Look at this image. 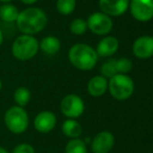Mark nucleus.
Segmentation results:
<instances>
[{"mask_svg":"<svg viewBox=\"0 0 153 153\" xmlns=\"http://www.w3.org/2000/svg\"><path fill=\"white\" fill-rule=\"evenodd\" d=\"M48 18L46 13L39 7H27L19 13L16 25L22 34L34 36L46 27Z\"/></svg>","mask_w":153,"mask_h":153,"instance_id":"1","label":"nucleus"},{"mask_svg":"<svg viewBox=\"0 0 153 153\" xmlns=\"http://www.w3.org/2000/svg\"><path fill=\"white\" fill-rule=\"evenodd\" d=\"M68 59L73 67L81 71H90L96 66L98 55L93 47L78 43L73 45L68 52Z\"/></svg>","mask_w":153,"mask_h":153,"instance_id":"2","label":"nucleus"},{"mask_svg":"<svg viewBox=\"0 0 153 153\" xmlns=\"http://www.w3.org/2000/svg\"><path fill=\"white\" fill-rule=\"evenodd\" d=\"M6 129L14 134H22L28 129L29 115L25 108L17 105L8 107L3 116Z\"/></svg>","mask_w":153,"mask_h":153,"instance_id":"3","label":"nucleus"},{"mask_svg":"<svg viewBox=\"0 0 153 153\" xmlns=\"http://www.w3.org/2000/svg\"><path fill=\"white\" fill-rule=\"evenodd\" d=\"M39 51V41L34 36L21 34L13 42L12 54L16 59L26 62L33 59Z\"/></svg>","mask_w":153,"mask_h":153,"instance_id":"4","label":"nucleus"},{"mask_svg":"<svg viewBox=\"0 0 153 153\" xmlns=\"http://www.w3.org/2000/svg\"><path fill=\"white\" fill-rule=\"evenodd\" d=\"M109 94L119 101L129 99L134 92V82L132 78L126 74H116L108 81Z\"/></svg>","mask_w":153,"mask_h":153,"instance_id":"5","label":"nucleus"},{"mask_svg":"<svg viewBox=\"0 0 153 153\" xmlns=\"http://www.w3.org/2000/svg\"><path fill=\"white\" fill-rule=\"evenodd\" d=\"M59 109L67 119L76 120L85 113V105L80 96L76 94H68L59 102Z\"/></svg>","mask_w":153,"mask_h":153,"instance_id":"6","label":"nucleus"},{"mask_svg":"<svg viewBox=\"0 0 153 153\" xmlns=\"http://www.w3.org/2000/svg\"><path fill=\"white\" fill-rule=\"evenodd\" d=\"M88 28L97 36H105L113 29V21L111 17L103 13H93L87 21Z\"/></svg>","mask_w":153,"mask_h":153,"instance_id":"7","label":"nucleus"},{"mask_svg":"<svg viewBox=\"0 0 153 153\" xmlns=\"http://www.w3.org/2000/svg\"><path fill=\"white\" fill-rule=\"evenodd\" d=\"M130 13L137 21L146 22L153 18V0H131Z\"/></svg>","mask_w":153,"mask_h":153,"instance_id":"8","label":"nucleus"},{"mask_svg":"<svg viewBox=\"0 0 153 153\" xmlns=\"http://www.w3.org/2000/svg\"><path fill=\"white\" fill-rule=\"evenodd\" d=\"M115 145V137L111 131L103 130L98 132L91 141L93 153H109Z\"/></svg>","mask_w":153,"mask_h":153,"instance_id":"9","label":"nucleus"},{"mask_svg":"<svg viewBox=\"0 0 153 153\" xmlns=\"http://www.w3.org/2000/svg\"><path fill=\"white\" fill-rule=\"evenodd\" d=\"M57 118L51 111H42L34 117L33 127L40 133H49L56 127Z\"/></svg>","mask_w":153,"mask_h":153,"instance_id":"10","label":"nucleus"},{"mask_svg":"<svg viewBox=\"0 0 153 153\" xmlns=\"http://www.w3.org/2000/svg\"><path fill=\"white\" fill-rule=\"evenodd\" d=\"M99 7L108 17H119L129 7V0H99Z\"/></svg>","mask_w":153,"mask_h":153,"instance_id":"11","label":"nucleus"},{"mask_svg":"<svg viewBox=\"0 0 153 153\" xmlns=\"http://www.w3.org/2000/svg\"><path fill=\"white\" fill-rule=\"evenodd\" d=\"M132 52L137 59H145L153 56V38L149 36H143L134 41L132 46Z\"/></svg>","mask_w":153,"mask_h":153,"instance_id":"12","label":"nucleus"},{"mask_svg":"<svg viewBox=\"0 0 153 153\" xmlns=\"http://www.w3.org/2000/svg\"><path fill=\"white\" fill-rule=\"evenodd\" d=\"M119 48V41L115 36H105L97 45V55L98 56H111L117 52Z\"/></svg>","mask_w":153,"mask_h":153,"instance_id":"13","label":"nucleus"},{"mask_svg":"<svg viewBox=\"0 0 153 153\" xmlns=\"http://www.w3.org/2000/svg\"><path fill=\"white\" fill-rule=\"evenodd\" d=\"M107 89H108V81L101 75L92 77L87 85L88 93L92 97H96V98L103 96L106 93Z\"/></svg>","mask_w":153,"mask_h":153,"instance_id":"14","label":"nucleus"},{"mask_svg":"<svg viewBox=\"0 0 153 153\" xmlns=\"http://www.w3.org/2000/svg\"><path fill=\"white\" fill-rule=\"evenodd\" d=\"M61 49V41L54 36H47L39 42V50L46 55H54Z\"/></svg>","mask_w":153,"mask_h":153,"instance_id":"15","label":"nucleus"},{"mask_svg":"<svg viewBox=\"0 0 153 153\" xmlns=\"http://www.w3.org/2000/svg\"><path fill=\"white\" fill-rule=\"evenodd\" d=\"M61 128L65 137H69L70 140L80 139V135L82 134L81 124L74 119H66L62 122Z\"/></svg>","mask_w":153,"mask_h":153,"instance_id":"16","label":"nucleus"},{"mask_svg":"<svg viewBox=\"0 0 153 153\" xmlns=\"http://www.w3.org/2000/svg\"><path fill=\"white\" fill-rule=\"evenodd\" d=\"M19 10L12 3H4L0 6V20L4 23H16L19 16Z\"/></svg>","mask_w":153,"mask_h":153,"instance_id":"17","label":"nucleus"},{"mask_svg":"<svg viewBox=\"0 0 153 153\" xmlns=\"http://www.w3.org/2000/svg\"><path fill=\"white\" fill-rule=\"evenodd\" d=\"M13 98H14V101H15V103H16L15 105L24 108V107L27 106V105L29 104V102H30L31 93L26 87H19L15 90Z\"/></svg>","mask_w":153,"mask_h":153,"instance_id":"18","label":"nucleus"},{"mask_svg":"<svg viewBox=\"0 0 153 153\" xmlns=\"http://www.w3.org/2000/svg\"><path fill=\"white\" fill-rule=\"evenodd\" d=\"M65 153H88V146L81 139L70 140L65 146Z\"/></svg>","mask_w":153,"mask_h":153,"instance_id":"19","label":"nucleus"},{"mask_svg":"<svg viewBox=\"0 0 153 153\" xmlns=\"http://www.w3.org/2000/svg\"><path fill=\"white\" fill-rule=\"evenodd\" d=\"M56 10L62 16H68L74 12L76 0H56Z\"/></svg>","mask_w":153,"mask_h":153,"instance_id":"20","label":"nucleus"},{"mask_svg":"<svg viewBox=\"0 0 153 153\" xmlns=\"http://www.w3.org/2000/svg\"><path fill=\"white\" fill-rule=\"evenodd\" d=\"M100 72L101 76H103L104 78H111L116 74H118L116 69V59H108L107 62H105L101 66Z\"/></svg>","mask_w":153,"mask_h":153,"instance_id":"21","label":"nucleus"},{"mask_svg":"<svg viewBox=\"0 0 153 153\" xmlns=\"http://www.w3.org/2000/svg\"><path fill=\"white\" fill-rule=\"evenodd\" d=\"M88 29L87 21L83 19L77 18L74 19L72 22L70 23V31L75 36H81Z\"/></svg>","mask_w":153,"mask_h":153,"instance_id":"22","label":"nucleus"},{"mask_svg":"<svg viewBox=\"0 0 153 153\" xmlns=\"http://www.w3.org/2000/svg\"><path fill=\"white\" fill-rule=\"evenodd\" d=\"M116 69L118 74H126L132 69V62L126 57L116 59Z\"/></svg>","mask_w":153,"mask_h":153,"instance_id":"23","label":"nucleus"},{"mask_svg":"<svg viewBox=\"0 0 153 153\" xmlns=\"http://www.w3.org/2000/svg\"><path fill=\"white\" fill-rule=\"evenodd\" d=\"M10 153H36V149L29 143H20L15 146Z\"/></svg>","mask_w":153,"mask_h":153,"instance_id":"24","label":"nucleus"},{"mask_svg":"<svg viewBox=\"0 0 153 153\" xmlns=\"http://www.w3.org/2000/svg\"><path fill=\"white\" fill-rule=\"evenodd\" d=\"M22 3L27 4V5H31V4H34L36 2H38L39 0H20Z\"/></svg>","mask_w":153,"mask_h":153,"instance_id":"25","label":"nucleus"},{"mask_svg":"<svg viewBox=\"0 0 153 153\" xmlns=\"http://www.w3.org/2000/svg\"><path fill=\"white\" fill-rule=\"evenodd\" d=\"M3 32H2V30H1V28H0V46L2 45V43H3Z\"/></svg>","mask_w":153,"mask_h":153,"instance_id":"26","label":"nucleus"},{"mask_svg":"<svg viewBox=\"0 0 153 153\" xmlns=\"http://www.w3.org/2000/svg\"><path fill=\"white\" fill-rule=\"evenodd\" d=\"M0 153H10V152H8L5 148H3V147H1V146H0Z\"/></svg>","mask_w":153,"mask_h":153,"instance_id":"27","label":"nucleus"},{"mask_svg":"<svg viewBox=\"0 0 153 153\" xmlns=\"http://www.w3.org/2000/svg\"><path fill=\"white\" fill-rule=\"evenodd\" d=\"M10 1H13V0H0V2H2V3H10Z\"/></svg>","mask_w":153,"mask_h":153,"instance_id":"28","label":"nucleus"},{"mask_svg":"<svg viewBox=\"0 0 153 153\" xmlns=\"http://www.w3.org/2000/svg\"><path fill=\"white\" fill-rule=\"evenodd\" d=\"M1 90H2V81H1V79H0V92H1Z\"/></svg>","mask_w":153,"mask_h":153,"instance_id":"29","label":"nucleus"}]
</instances>
